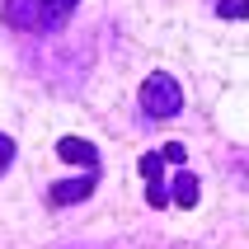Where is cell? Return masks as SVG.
I'll use <instances>...</instances> for the list:
<instances>
[{
  "instance_id": "cell-1",
  "label": "cell",
  "mask_w": 249,
  "mask_h": 249,
  "mask_svg": "<svg viewBox=\"0 0 249 249\" xmlns=\"http://www.w3.org/2000/svg\"><path fill=\"white\" fill-rule=\"evenodd\" d=\"M80 0H5L0 5V24L19 28V33H56L66 28Z\"/></svg>"
},
{
  "instance_id": "cell-2",
  "label": "cell",
  "mask_w": 249,
  "mask_h": 249,
  "mask_svg": "<svg viewBox=\"0 0 249 249\" xmlns=\"http://www.w3.org/2000/svg\"><path fill=\"white\" fill-rule=\"evenodd\" d=\"M141 113L151 118V123H169V118H179L183 113V85L169 75V71H151L146 80H141Z\"/></svg>"
},
{
  "instance_id": "cell-3",
  "label": "cell",
  "mask_w": 249,
  "mask_h": 249,
  "mask_svg": "<svg viewBox=\"0 0 249 249\" xmlns=\"http://www.w3.org/2000/svg\"><path fill=\"white\" fill-rule=\"evenodd\" d=\"M188 160V146L183 141H169V146H155V151L141 155V174H146V202L155 212L169 207V188H165V165H183Z\"/></svg>"
},
{
  "instance_id": "cell-4",
  "label": "cell",
  "mask_w": 249,
  "mask_h": 249,
  "mask_svg": "<svg viewBox=\"0 0 249 249\" xmlns=\"http://www.w3.org/2000/svg\"><path fill=\"white\" fill-rule=\"evenodd\" d=\"M94 188H99V169H85L80 179L52 183V188H47V202H52V207H75V202H85Z\"/></svg>"
},
{
  "instance_id": "cell-5",
  "label": "cell",
  "mask_w": 249,
  "mask_h": 249,
  "mask_svg": "<svg viewBox=\"0 0 249 249\" xmlns=\"http://www.w3.org/2000/svg\"><path fill=\"white\" fill-rule=\"evenodd\" d=\"M56 160H71V165H85V169H99V174H104L99 146L85 141V137H56Z\"/></svg>"
},
{
  "instance_id": "cell-6",
  "label": "cell",
  "mask_w": 249,
  "mask_h": 249,
  "mask_svg": "<svg viewBox=\"0 0 249 249\" xmlns=\"http://www.w3.org/2000/svg\"><path fill=\"white\" fill-rule=\"evenodd\" d=\"M169 202H174V207H197V179L188 174V169L174 179V188H169Z\"/></svg>"
},
{
  "instance_id": "cell-7",
  "label": "cell",
  "mask_w": 249,
  "mask_h": 249,
  "mask_svg": "<svg viewBox=\"0 0 249 249\" xmlns=\"http://www.w3.org/2000/svg\"><path fill=\"white\" fill-rule=\"evenodd\" d=\"M216 14H221V19H249V0H221Z\"/></svg>"
},
{
  "instance_id": "cell-8",
  "label": "cell",
  "mask_w": 249,
  "mask_h": 249,
  "mask_svg": "<svg viewBox=\"0 0 249 249\" xmlns=\"http://www.w3.org/2000/svg\"><path fill=\"white\" fill-rule=\"evenodd\" d=\"M10 165H14V137L0 132V174H10Z\"/></svg>"
}]
</instances>
